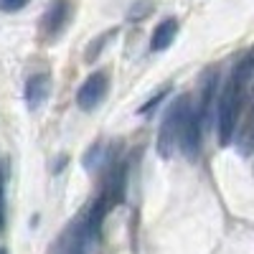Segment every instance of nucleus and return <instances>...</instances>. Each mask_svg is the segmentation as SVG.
Wrapping results in <instances>:
<instances>
[{"label":"nucleus","mask_w":254,"mask_h":254,"mask_svg":"<svg viewBox=\"0 0 254 254\" xmlns=\"http://www.w3.org/2000/svg\"><path fill=\"white\" fill-rule=\"evenodd\" d=\"M254 76L249 61L242 59L234 71H231L229 81L224 84V92L219 97V142L229 145L234 140L237 132V125L242 117V107H244V89H247V81Z\"/></svg>","instance_id":"nucleus-1"},{"label":"nucleus","mask_w":254,"mask_h":254,"mask_svg":"<svg viewBox=\"0 0 254 254\" xmlns=\"http://www.w3.org/2000/svg\"><path fill=\"white\" fill-rule=\"evenodd\" d=\"M190 110H193V102H190L188 94H181L168 104L165 117L160 122V132H158V153L163 158H171L181 147V135H183V127H186Z\"/></svg>","instance_id":"nucleus-2"},{"label":"nucleus","mask_w":254,"mask_h":254,"mask_svg":"<svg viewBox=\"0 0 254 254\" xmlns=\"http://www.w3.org/2000/svg\"><path fill=\"white\" fill-rule=\"evenodd\" d=\"M92 239H94V231H92L87 216H79V219L59 237L56 254H89Z\"/></svg>","instance_id":"nucleus-3"},{"label":"nucleus","mask_w":254,"mask_h":254,"mask_svg":"<svg viewBox=\"0 0 254 254\" xmlns=\"http://www.w3.org/2000/svg\"><path fill=\"white\" fill-rule=\"evenodd\" d=\"M107 94V74L104 71H94L81 81V87L76 92V104L81 110H94L97 104Z\"/></svg>","instance_id":"nucleus-4"},{"label":"nucleus","mask_w":254,"mask_h":254,"mask_svg":"<svg viewBox=\"0 0 254 254\" xmlns=\"http://www.w3.org/2000/svg\"><path fill=\"white\" fill-rule=\"evenodd\" d=\"M201 132H203V122L196 112V107L190 110L186 127H183V135H181V150L186 153V158H196L201 150Z\"/></svg>","instance_id":"nucleus-5"},{"label":"nucleus","mask_w":254,"mask_h":254,"mask_svg":"<svg viewBox=\"0 0 254 254\" xmlns=\"http://www.w3.org/2000/svg\"><path fill=\"white\" fill-rule=\"evenodd\" d=\"M176 36H178V20L176 18L160 20L150 36V51H165L176 41Z\"/></svg>","instance_id":"nucleus-6"},{"label":"nucleus","mask_w":254,"mask_h":254,"mask_svg":"<svg viewBox=\"0 0 254 254\" xmlns=\"http://www.w3.org/2000/svg\"><path fill=\"white\" fill-rule=\"evenodd\" d=\"M66 13H69V3L66 0H56V3H51V8L46 10L44 20H41V28H44L46 36H56L64 23H66Z\"/></svg>","instance_id":"nucleus-7"},{"label":"nucleus","mask_w":254,"mask_h":254,"mask_svg":"<svg viewBox=\"0 0 254 254\" xmlns=\"http://www.w3.org/2000/svg\"><path fill=\"white\" fill-rule=\"evenodd\" d=\"M49 94V76L46 74H33L28 81H26V102L31 110H38L41 102L46 99Z\"/></svg>","instance_id":"nucleus-8"},{"label":"nucleus","mask_w":254,"mask_h":254,"mask_svg":"<svg viewBox=\"0 0 254 254\" xmlns=\"http://www.w3.org/2000/svg\"><path fill=\"white\" fill-rule=\"evenodd\" d=\"M115 33H117V31L112 28V31H107V33H104V36L94 38V44H92V46H89V51H87V61H89V64H92V61H94V59L99 56V51H102L104 46H107V41H110V38H112Z\"/></svg>","instance_id":"nucleus-9"},{"label":"nucleus","mask_w":254,"mask_h":254,"mask_svg":"<svg viewBox=\"0 0 254 254\" xmlns=\"http://www.w3.org/2000/svg\"><path fill=\"white\" fill-rule=\"evenodd\" d=\"M26 5H28V0H0V10L3 13H15Z\"/></svg>","instance_id":"nucleus-10"},{"label":"nucleus","mask_w":254,"mask_h":254,"mask_svg":"<svg viewBox=\"0 0 254 254\" xmlns=\"http://www.w3.org/2000/svg\"><path fill=\"white\" fill-rule=\"evenodd\" d=\"M163 97H165V92H160V94H155V97H153L150 102H147V104H142V110H140V115H150V112L155 110V104H158V102H160Z\"/></svg>","instance_id":"nucleus-11"},{"label":"nucleus","mask_w":254,"mask_h":254,"mask_svg":"<svg viewBox=\"0 0 254 254\" xmlns=\"http://www.w3.org/2000/svg\"><path fill=\"white\" fill-rule=\"evenodd\" d=\"M0 226H3V188H0Z\"/></svg>","instance_id":"nucleus-12"},{"label":"nucleus","mask_w":254,"mask_h":254,"mask_svg":"<svg viewBox=\"0 0 254 254\" xmlns=\"http://www.w3.org/2000/svg\"><path fill=\"white\" fill-rule=\"evenodd\" d=\"M247 61H249V66H252V71H254V49L249 51V56H247Z\"/></svg>","instance_id":"nucleus-13"},{"label":"nucleus","mask_w":254,"mask_h":254,"mask_svg":"<svg viewBox=\"0 0 254 254\" xmlns=\"http://www.w3.org/2000/svg\"><path fill=\"white\" fill-rule=\"evenodd\" d=\"M0 254H8V252H5V249H3V247H0Z\"/></svg>","instance_id":"nucleus-14"}]
</instances>
